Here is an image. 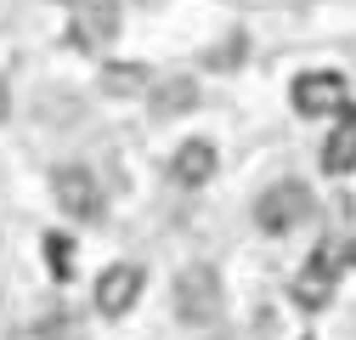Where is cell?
Returning a JSON list of instances; mask_svg holds the SVG:
<instances>
[{
  "label": "cell",
  "instance_id": "1",
  "mask_svg": "<svg viewBox=\"0 0 356 340\" xmlns=\"http://www.w3.org/2000/svg\"><path fill=\"white\" fill-rule=\"evenodd\" d=\"M311 216H317V199H311V187H305V182H294V176L272 182V187L254 199V227H260L266 238H283V233L305 227Z\"/></svg>",
  "mask_w": 356,
  "mask_h": 340
},
{
  "label": "cell",
  "instance_id": "2",
  "mask_svg": "<svg viewBox=\"0 0 356 340\" xmlns=\"http://www.w3.org/2000/svg\"><path fill=\"white\" fill-rule=\"evenodd\" d=\"M289 102L300 119H339L350 108V79L339 68H305L289 85Z\"/></svg>",
  "mask_w": 356,
  "mask_h": 340
},
{
  "label": "cell",
  "instance_id": "3",
  "mask_svg": "<svg viewBox=\"0 0 356 340\" xmlns=\"http://www.w3.org/2000/svg\"><path fill=\"white\" fill-rule=\"evenodd\" d=\"M51 199H57L63 216H74V222H85V227L102 222V210H108L102 182H97L85 164H57V170H51Z\"/></svg>",
  "mask_w": 356,
  "mask_h": 340
},
{
  "label": "cell",
  "instance_id": "4",
  "mask_svg": "<svg viewBox=\"0 0 356 340\" xmlns=\"http://www.w3.org/2000/svg\"><path fill=\"white\" fill-rule=\"evenodd\" d=\"M175 312H181L193 329H204L209 318H220V272L193 261L181 278H175Z\"/></svg>",
  "mask_w": 356,
  "mask_h": 340
},
{
  "label": "cell",
  "instance_id": "5",
  "mask_svg": "<svg viewBox=\"0 0 356 340\" xmlns=\"http://www.w3.org/2000/svg\"><path fill=\"white\" fill-rule=\"evenodd\" d=\"M68 46L74 52H102L113 46L119 34V0H79V6H68Z\"/></svg>",
  "mask_w": 356,
  "mask_h": 340
},
{
  "label": "cell",
  "instance_id": "6",
  "mask_svg": "<svg viewBox=\"0 0 356 340\" xmlns=\"http://www.w3.org/2000/svg\"><path fill=\"white\" fill-rule=\"evenodd\" d=\"M142 289H147V272L136 261H113L102 278H97V312L102 318H124L130 307L142 301Z\"/></svg>",
  "mask_w": 356,
  "mask_h": 340
},
{
  "label": "cell",
  "instance_id": "7",
  "mask_svg": "<svg viewBox=\"0 0 356 340\" xmlns=\"http://www.w3.org/2000/svg\"><path fill=\"white\" fill-rule=\"evenodd\" d=\"M334 284H339V261H334L328 244H317V249L305 255L300 278H294V301H300L305 312H323V307L334 301Z\"/></svg>",
  "mask_w": 356,
  "mask_h": 340
},
{
  "label": "cell",
  "instance_id": "8",
  "mask_svg": "<svg viewBox=\"0 0 356 340\" xmlns=\"http://www.w3.org/2000/svg\"><path fill=\"white\" fill-rule=\"evenodd\" d=\"M215 170H220V148L209 137H187L181 148L170 153V182L187 187V193H198L204 182H215Z\"/></svg>",
  "mask_w": 356,
  "mask_h": 340
},
{
  "label": "cell",
  "instance_id": "9",
  "mask_svg": "<svg viewBox=\"0 0 356 340\" xmlns=\"http://www.w3.org/2000/svg\"><path fill=\"white\" fill-rule=\"evenodd\" d=\"M323 170H328V176H350V170H356V108H345L328 125V137H323Z\"/></svg>",
  "mask_w": 356,
  "mask_h": 340
},
{
  "label": "cell",
  "instance_id": "10",
  "mask_svg": "<svg viewBox=\"0 0 356 340\" xmlns=\"http://www.w3.org/2000/svg\"><path fill=\"white\" fill-rule=\"evenodd\" d=\"M147 79H153V74H147L142 63H130V68L113 63V68L102 74V91H108V97H142V85H147Z\"/></svg>",
  "mask_w": 356,
  "mask_h": 340
},
{
  "label": "cell",
  "instance_id": "11",
  "mask_svg": "<svg viewBox=\"0 0 356 340\" xmlns=\"http://www.w3.org/2000/svg\"><path fill=\"white\" fill-rule=\"evenodd\" d=\"M164 97H153V114L159 119H170V114H181V108H193L198 102V85L193 79H170V85H159Z\"/></svg>",
  "mask_w": 356,
  "mask_h": 340
},
{
  "label": "cell",
  "instance_id": "12",
  "mask_svg": "<svg viewBox=\"0 0 356 340\" xmlns=\"http://www.w3.org/2000/svg\"><path fill=\"white\" fill-rule=\"evenodd\" d=\"M46 255H51V278H74V249H68V238H63V233H51V238H46Z\"/></svg>",
  "mask_w": 356,
  "mask_h": 340
},
{
  "label": "cell",
  "instance_id": "13",
  "mask_svg": "<svg viewBox=\"0 0 356 340\" xmlns=\"http://www.w3.org/2000/svg\"><path fill=\"white\" fill-rule=\"evenodd\" d=\"M6 119H12V85L0 79V125H6Z\"/></svg>",
  "mask_w": 356,
  "mask_h": 340
},
{
  "label": "cell",
  "instance_id": "14",
  "mask_svg": "<svg viewBox=\"0 0 356 340\" xmlns=\"http://www.w3.org/2000/svg\"><path fill=\"white\" fill-rule=\"evenodd\" d=\"M345 261H350V267H356V238H350V249H345Z\"/></svg>",
  "mask_w": 356,
  "mask_h": 340
},
{
  "label": "cell",
  "instance_id": "15",
  "mask_svg": "<svg viewBox=\"0 0 356 340\" xmlns=\"http://www.w3.org/2000/svg\"><path fill=\"white\" fill-rule=\"evenodd\" d=\"M63 6H79V0H63Z\"/></svg>",
  "mask_w": 356,
  "mask_h": 340
}]
</instances>
